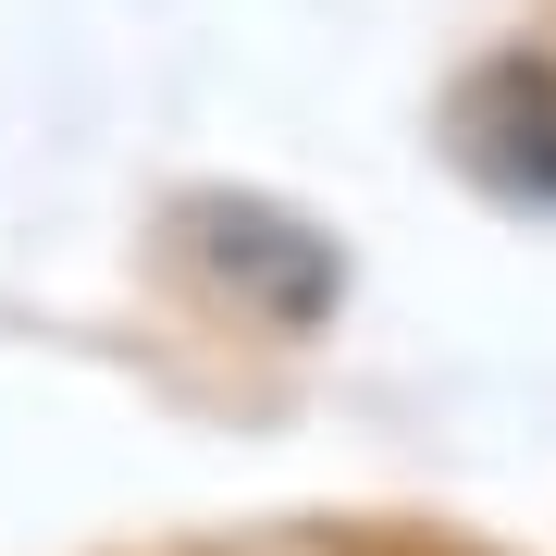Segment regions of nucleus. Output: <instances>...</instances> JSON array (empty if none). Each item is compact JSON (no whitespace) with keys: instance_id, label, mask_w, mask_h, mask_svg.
Instances as JSON below:
<instances>
[{"instance_id":"f03ea898","label":"nucleus","mask_w":556,"mask_h":556,"mask_svg":"<svg viewBox=\"0 0 556 556\" xmlns=\"http://www.w3.org/2000/svg\"><path fill=\"white\" fill-rule=\"evenodd\" d=\"M457 149L470 174H495L507 199H556V62L507 50L457 87Z\"/></svg>"},{"instance_id":"f257e3e1","label":"nucleus","mask_w":556,"mask_h":556,"mask_svg":"<svg viewBox=\"0 0 556 556\" xmlns=\"http://www.w3.org/2000/svg\"><path fill=\"white\" fill-rule=\"evenodd\" d=\"M186 236H199V260L236 285V298H260L285 334L321 321V309H334V285H346L334 236H309V223L273 211V199H199V211H186Z\"/></svg>"}]
</instances>
